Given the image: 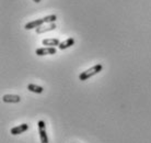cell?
I'll return each instance as SVG.
<instances>
[{"label": "cell", "instance_id": "11", "mask_svg": "<svg viewBox=\"0 0 151 143\" xmlns=\"http://www.w3.org/2000/svg\"><path fill=\"white\" fill-rule=\"evenodd\" d=\"M43 20H44V22L45 23H53L57 20V15H47V17H45V18H43Z\"/></svg>", "mask_w": 151, "mask_h": 143}, {"label": "cell", "instance_id": "7", "mask_svg": "<svg viewBox=\"0 0 151 143\" xmlns=\"http://www.w3.org/2000/svg\"><path fill=\"white\" fill-rule=\"evenodd\" d=\"M57 26L56 24H55V22L53 23H49V24H47V26H38V28H36V33L37 34H42V33H46V32H49V31H53L55 30Z\"/></svg>", "mask_w": 151, "mask_h": 143}, {"label": "cell", "instance_id": "9", "mask_svg": "<svg viewBox=\"0 0 151 143\" xmlns=\"http://www.w3.org/2000/svg\"><path fill=\"white\" fill-rule=\"evenodd\" d=\"M42 44L46 46H52V47H56L60 44V41L58 39H45L42 41Z\"/></svg>", "mask_w": 151, "mask_h": 143}, {"label": "cell", "instance_id": "1", "mask_svg": "<svg viewBox=\"0 0 151 143\" xmlns=\"http://www.w3.org/2000/svg\"><path fill=\"white\" fill-rule=\"evenodd\" d=\"M102 69H103V65L102 64H95L94 66L90 67L89 69H87V71L82 72V73L79 75V79L81 80V82L88 80V79L91 78L92 76H94V75H96V74H99V73L102 71Z\"/></svg>", "mask_w": 151, "mask_h": 143}, {"label": "cell", "instance_id": "4", "mask_svg": "<svg viewBox=\"0 0 151 143\" xmlns=\"http://www.w3.org/2000/svg\"><path fill=\"white\" fill-rule=\"evenodd\" d=\"M29 130V125L27 123H22V124H19V125H17L14 128L11 129V133L12 136H18V134H21V133H24L25 131Z\"/></svg>", "mask_w": 151, "mask_h": 143}, {"label": "cell", "instance_id": "3", "mask_svg": "<svg viewBox=\"0 0 151 143\" xmlns=\"http://www.w3.org/2000/svg\"><path fill=\"white\" fill-rule=\"evenodd\" d=\"M56 49L55 47H52V46H47V47H41V49H37L35 51L36 55L38 56H45V55H54L56 54Z\"/></svg>", "mask_w": 151, "mask_h": 143}, {"label": "cell", "instance_id": "6", "mask_svg": "<svg viewBox=\"0 0 151 143\" xmlns=\"http://www.w3.org/2000/svg\"><path fill=\"white\" fill-rule=\"evenodd\" d=\"M44 23H45V22H44L43 18H42V19H36V20H34V21H31V22L27 23V24L24 26V29H25V30L36 29V28H38V26H42Z\"/></svg>", "mask_w": 151, "mask_h": 143}, {"label": "cell", "instance_id": "8", "mask_svg": "<svg viewBox=\"0 0 151 143\" xmlns=\"http://www.w3.org/2000/svg\"><path fill=\"white\" fill-rule=\"evenodd\" d=\"M75 44V39L73 38H69L67 39V40H65L64 42H60V44L58 45V49L59 50H67L69 49V47H71L72 45Z\"/></svg>", "mask_w": 151, "mask_h": 143}, {"label": "cell", "instance_id": "10", "mask_svg": "<svg viewBox=\"0 0 151 143\" xmlns=\"http://www.w3.org/2000/svg\"><path fill=\"white\" fill-rule=\"evenodd\" d=\"M27 89L32 93H35V94H42L44 91V88L42 86H37L35 84H29L27 85Z\"/></svg>", "mask_w": 151, "mask_h": 143}, {"label": "cell", "instance_id": "12", "mask_svg": "<svg viewBox=\"0 0 151 143\" xmlns=\"http://www.w3.org/2000/svg\"><path fill=\"white\" fill-rule=\"evenodd\" d=\"M33 1H34V2H36V4H40L42 0H33Z\"/></svg>", "mask_w": 151, "mask_h": 143}, {"label": "cell", "instance_id": "5", "mask_svg": "<svg viewBox=\"0 0 151 143\" xmlns=\"http://www.w3.org/2000/svg\"><path fill=\"white\" fill-rule=\"evenodd\" d=\"M2 101L6 104H17L21 101V97L18 95H4L2 97Z\"/></svg>", "mask_w": 151, "mask_h": 143}, {"label": "cell", "instance_id": "2", "mask_svg": "<svg viewBox=\"0 0 151 143\" xmlns=\"http://www.w3.org/2000/svg\"><path fill=\"white\" fill-rule=\"evenodd\" d=\"M38 127V133H40V139L41 143H48V136H47V132H46V124L43 120H40L37 123Z\"/></svg>", "mask_w": 151, "mask_h": 143}]
</instances>
